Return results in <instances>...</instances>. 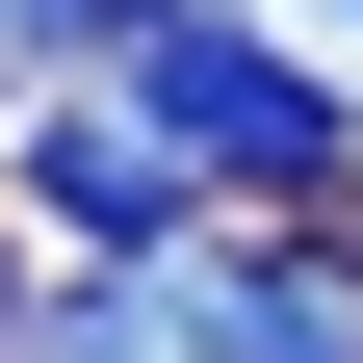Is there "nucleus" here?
<instances>
[{"label": "nucleus", "instance_id": "1", "mask_svg": "<svg viewBox=\"0 0 363 363\" xmlns=\"http://www.w3.org/2000/svg\"><path fill=\"white\" fill-rule=\"evenodd\" d=\"M104 104H130V156H156V182H234V208H286V234L337 208V156H363L337 78H311L286 26H234V0H156V26L104 52Z\"/></svg>", "mask_w": 363, "mask_h": 363}, {"label": "nucleus", "instance_id": "2", "mask_svg": "<svg viewBox=\"0 0 363 363\" xmlns=\"http://www.w3.org/2000/svg\"><path fill=\"white\" fill-rule=\"evenodd\" d=\"M156 363H363V259L337 234H286V259H208L182 234L156 259Z\"/></svg>", "mask_w": 363, "mask_h": 363}, {"label": "nucleus", "instance_id": "3", "mask_svg": "<svg viewBox=\"0 0 363 363\" xmlns=\"http://www.w3.org/2000/svg\"><path fill=\"white\" fill-rule=\"evenodd\" d=\"M26 208H52L104 286H156V259H182V182L130 156V104H104V78H78V104H26Z\"/></svg>", "mask_w": 363, "mask_h": 363}, {"label": "nucleus", "instance_id": "4", "mask_svg": "<svg viewBox=\"0 0 363 363\" xmlns=\"http://www.w3.org/2000/svg\"><path fill=\"white\" fill-rule=\"evenodd\" d=\"M311 26H363V0H311Z\"/></svg>", "mask_w": 363, "mask_h": 363}, {"label": "nucleus", "instance_id": "5", "mask_svg": "<svg viewBox=\"0 0 363 363\" xmlns=\"http://www.w3.org/2000/svg\"><path fill=\"white\" fill-rule=\"evenodd\" d=\"M0 311H26V286H0Z\"/></svg>", "mask_w": 363, "mask_h": 363}]
</instances>
